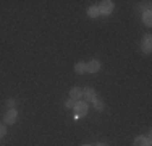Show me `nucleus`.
Wrapping results in <instances>:
<instances>
[{"label": "nucleus", "mask_w": 152, "mask_h": 146, "mask_svg": "<svg viewBox=\"0 0 152 146\" xmlns=\"http://www.w3.org/2000/svg\"><path fill=\"white\" fill-rule=\"evenodd\" d=\"M83 146H91V145H83Z\"/></svg>", "instance_id": "f3484780"}, {"label": "nucleus", "mask_w": 152, "mask_h": 146, "mask_svg": "<svg viewBox=\"0 0 152 146\" xmlns=\"http://www.w3.org/2000/svg\"><path fill=\"white\" fill-rule=\"evenodd\" d=\"M16 117H18V114H16L15 109H8L7 114L3 115V120H5V123H8V125H13V123L16 122Z\"/></svg>", "instance_id": "7ed1b4c3"}, {"label": "nucleus", "mask_w": 152, "mask_h": 146, "mask_svg": "<svg viewBox=\"0 0 152 146\" xmlns=\"http://www.w3.org/2000/svg\"><path fill=\"white\" fill-rule=\"evenodd\" d=\"M75 70H76V73H84V72H86V63L78 62V63L75 65Z\"/></svg>", "instance_id": "f8f14e48"}, {"label": "nucleus", "mask_w": 152, "mask_h": 146, "mask_svg": "<svg viewBox=\"0 0 152 146\" xmlns=\"http://www.w3.org/2000/svg\"><path fill=\"white\" fill-rule=\"evenodd\" d=\"M134 146H151V135L149 136H136Z\"/></svg>", "instance_id": "423d86ee"}, {"label": "nucleus", "mask_w": 152, "mask_h": 146, "mask_svg": "<svg viewBox=\"0 0 152 146\" xmlns=\"http://www.w3.org/2000/svg\"><path fill=\"white\" fill-rule=\"evenodd\" d=\"M151 34H146V38H144V42H142V50L146 54H149L151 52Z\"/></svg>", "instance_id": "6e6552de"}, {"label": "nucleus", "mask_w": 152, "mask_h": 146, "mask_svg": "<svg viewBox=\"0 0 152 146\" xmlns=\"http://www.w3.org/2000/svg\"><path fill=\"white\" fill-rule=\"evenodd\" d=\"M7 105H8V109H15V101L8 99V101H7Z\"/></svg>", "instance_id": "4468645a"}, {"label": "nucleus", "mask_w": 152, "mask_h": 146, "mask_svg": "<svg viewBox=\"0 0 152 146\" xmlns=\"http://www.w3.org/2000/svg\"><path fill=\"white\" fill-rule=\"evenodd\" d=\"M5 133H7V130H5V125H0V138H2Z\"/></svg>", "instance_id": "2eb2a0df"}, {"label": "nucleus", "mask_w": 152, "mask_h": 146, "mask_svg": "<svg viewBox=\"0 0 152 146\" xmlns=\"http://www.w3.org/2000/svg\"><path fill=\"white\" fill-rule=\"evenodd\" d=\"M94 102V107H96V111H104V107H105V104H104V102L102 101H100V99H97V97H96V99H94L92 101Z\"/></svg>", "instance_id": "9b49d317"}, {"label": "nucleus", "mask_w": 152, "mask_h": 146, "mask_svg": "<svg viewBox=\"0 0 152 146\" xmlns=\"http://www.w3.org/2000/svg\"><path fill=\"white\" fill-rule=\"evenodd\" d=\"M97 8H99V12H100V13L108 15V13L113 12V2H112V0H104V2L100 3L99 7H97Z\"/></svg>", "instance_id": "f03ea898"}, {"label": "nucleus", "mask_w": 152, "mask_h": 146, "mask_svg": "<svg viewBox=\"0 0 152 146\" xmlns=\"http://www.w3.org/2000/svg\"><path fill=\"white\" fill-rule=\"evenodd\" d=\"M81 97H83V89H81V88H73V89L70 91V99H73V101L78 102Z\"/></svg>", "instance_id": "0eeeda50"}, {"label": "nucleus", "mask_w": 152, "mask_h": 146, "mask_svg": "<svg viewBox=\"0 0 152 146\" xmlns=\"http://www.w3.org/2000/svg\"><path fill=\"white\" fill-rule=\"evenodd\" d=\"M100 70V62L99 60H91L89 63H86V72L89 73H97Z\"/></svg>", "instance_id": "20e7f679"}, {"label": "nucleus", "mask_w": 152, "mask_h": 146, "mask_svg": "<svg viewBox=\"0 0 152 146\" xmlns=\"http://www.w3.org/2000/svg\"><path fill=\"white\" fill-rule=\"evenodd\" d=\"M96 146H107L105 143H99V145H96Z\"/></svg>", "instance_id": "dca6fc26"}, {"label": "nucleus", "mask_w": 152, "mask_h": 146, "mask_svg": "<svg viewBox=\"0 0 152 146\" xmlns=\"http://www.w3.org/2000/svg\"><path fill=\"white\" fill-rule=\"evenodd\" d=\"M88 15L91 18H96V16H99V15H100V12H99V8H97V7H89Z\"/></svg>", "instance_id": "9d476101"}, {"label": "nucleus", "mask_w": 152, "mask_h": 146, "mask_svg": "<svg viewBox=\"0 0 152 146\" xmlns=\"http://www.w3.org/2000/svg\"><path fill=\"white\" fill-rule=\"evenodd\" d=\"M152 13H151V10H147V12H144V15H142V21H144V24L146 26H151L152 24Z\"/></svg>", "instance_id": "1a4fd4ad"}, {"label": "nucleus", "mask_w": 152, "mask_h": 146, "mask_svg": "<svg viewBox=\"0 0 152 146\" xmlns=\"http://www.w3.org/2000/svg\"><path fill=\"white\" fill-rule=\"evenodd\" d=\"M65 105H66L68 109H73L75 105H76V101H73V99H68V101H66V104H65Z\"/></svg>", "instance_id": "ddd939ff"}, {"label": "nucleus", "mask_w": 152, "mask_h": 146, "mask_svg": "<svg viewBox=\"0 0 152 146\" xmlns=\"http://www.w3.org/2000/svg\"><path fill=\"white\" fill-rule=\"evenodd\" d=\"M83 97L86 99V104H88V102H91V101L96 99V93H94L92 88L88 86V88H84V89H83Z\"/></svg>", "instance_id": "39448f33"}, {"label": "nucleus", "mask_w": 152, "mask_h": 146, "mask_svg": "<svg viewBox=\"0 0 152 146\" xmlns=\"http://www.w3.org/2000/svg\"><path fill=\"white\" fill-rule=\"evenodd\" d=\"M75 109H76V115H75V119L78 120L79 117H84L86 114H88V104L86 102H76V105H75Z\"/></svg>", "instance_id": "f257e3e1"}]
</instances>
